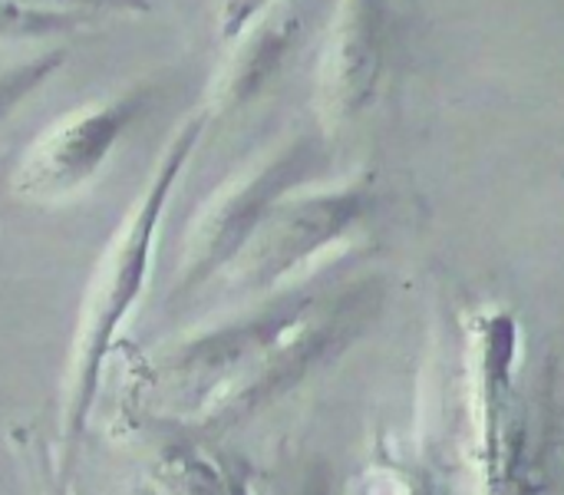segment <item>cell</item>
Wrapping results in <instances>:
<instances>
[{"label":"cell","mask_w":564,"mask_h":495,"mask_svg":"<svg viewBox=\"0 0 564 495\" xmlns=\"http://www.w3.org/2000/svg\"><path fill=\"white\" fill-rule=\"evenodd\" d=\"M314 354L304 308H248L126 357L119 417L172 437L221 433L284 394Z\"/></svg>","instance_id":"obj_1"},{"label":"cell","mask_w":564,"mask_h":495,"mask_svg":"<svg viewBox=\"0 0 564 495\" xmlns=\"http://www.w3.org/2000/svg\"><path fill=\"white\" fill-rule=\"evenodd\" d=\"M205 136H208V116L202 109H195L188 119L175 126L142 192L135 195V202L109 235L83 288L76 324L66 347L63 380H59V417L53 437L56 463L69 480L76 476L79 446L96 413L106 367L122 344V331L129 318L145 298L165 212Z\"/></svg>","instance_id":"obj_2"},{"label":"cell","mask_w":564,"mask_h":495,"mask_svg":"<svg viewBox=\"0 0 564 495\" xmlns=\"http://www.w3.org/2000/svg\"><path fill=\"white\" fill-rule=\"evenodd\" d=\"M155 96L159 86L139 79L59 116L20 155L10 175L13 195L33 205H63L83 195L106 172L126 136L149 116Z\"/></svg>","instance_id":"obj_3"},{"label":"cell","mask_w":564,"mask_h":495,"mask_svg":"<svg viewBox=\"0 0 564 495\" xmlns=\"http://www.w3.org/2000/svg\"><path fill=\"white\" fill-rule=\"evenodd\" d=\"M301 169H304V149L294 146L221 182L205 198V205L195 212L182 238L169 278L165 304L172 311H185L208 288H218V281L235 265V258L248 248V241L271 215V208L301 179Z\"/></svg>","instance_id":"obj_4"},{"label":"cell","mask_w":564,"mask_h":495,"mask_svg":"<svg viewBox=\"0 0 564 495\" xmlns=\"http://www.w3.org/2000/svg\"><path fill=\"white\" fill-rule=\"evenodd\" d=\"M354 202L347 195L330 198H297L278 202L271 215L261 222L248 248L235 258V265L218 281V291L238 298L241 304L258 294H271L291 271H297L321 245H327L350 222Z\"/></svg>","instance_id":"obj_5"},{"label":"cell","mask_w":564,"mask_h":495,"mask_svg":"<svg viewBox=\"0 0 564 495\" xmlns=\"http://www.w3.org/2000/svg\"><path fill=\"white\" fill-rule=\"evenodd\" d=\"M294 33L297 20L284 10H274L271 3L238 40H231L235 53L221 63L205 93V103L198 106L208 116V129L235 112H245L274 83L291 53Z\"/></svg>","instance_id":"obj_6"},{"label":"cell","mask_w":564,"mask_h":495,"mask_svg":"<svg viewBox=\"0 0 564 495\" xmlns=\"http://www.w3.org/2000/svg\"><path fill=\"white\" fill-rule=\"evenodd\" d=\"M145 483L162 495H254L248 473L198 437H165Z\"/></svg>","instance_id":"obj_7"},{"label":"cell","mask_w":564,"mask_h":495,"mask_svg":"<svg viewBox=\"0 0 564 495\" xmlns=\"http://www.w3.org/2000/svg\"><path fill=\"white\" fill-rule=\"evenodd\" d=\"M66 66V50H43L36 56H23V60H10L0 66V139L7 132V126L17 119V112L36 96L43 93V86L50 79H56V73Z\"/></svg>","instance_id":"obj_8"},{"label":"cell","mask_w":564,"mask_h":495,"mask_svg":"<svg viewBox=\"0 0 564 495\" xmlns=\"http://www.w3.org/2000/svg\"><path fill=\"white\" fill-rule=\"evenodd\" d=\"M10 446L23 470V483L30 495H76L73 480L56 463V446L33 427H13Z\"/></svg>","instance_id":"obj_9"},{"label":"cell","mask_w":564,"mask_h":495,"mask_svg":"<svg viewBox=\"0 0 564 495\" xmlns=\"http://www.w3.org/2000/svg\"><path fill=\"white\" fill-rule=\"evenodd\" d=\"M0 13H7V17H76V20H96L99 13L142 17V13H152V3L149 0H0Z\"/></svg>","instance_id":"obj_10"},{"label":"cell","mask_w":564,"mask_h":495,"mask_svg":"<svg viewBox=\"0 0 564 495\" xmlns=\"http://www.w3.org/2000/svg\"><path fill=\"white\" fill-rule=\"evenodd\" d=\"M93 20H76V17H7L0 13V43H30V40H50V36H66Z\"/></svg>","instance_id":"obj_11"},{"label":"cell","mask_w":564,"mask_h":495,"mask_svg":"<svg viewBox=\"0 0 564 495\" xmlns=\"http://www.w3.org/2000/svg\"><path fill=\"white\" fill-rule=\"evenodd\" d=\"M129 495H162V493H159V489H152V486L142 480V483H135V486L129 489Z\"/></svg>","instance_id":"obj_12"}]
</instances>
